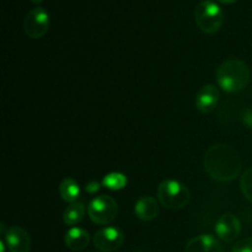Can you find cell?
<instances>
[{
    "instance_id": "obj_16",
    "label": "cell",
    "mask_w": 252,
    "mask_h": 252,
    "mask_svg": "<svg viewBox=\"0 0 252 252\" xmlns=\"http://www.w3.org/2000/svg\"><path fill=\"white\" fill-rule=\"evenodd\" d=\"M128 180L126 175L121 174V172H111L107 174L102 180V185L108 189L112 191H118V189H125L127 185Z\"/></svg>"
},
{
    "instance_id": "obj_17",
    "label": "cell",
    "mask_w": 252,
    "mask_h": 252,
    "mask_svg": "<svg viewBox=\"0 0 252 252\" xmlns=\"http://www.w3.org/2000/svg\"><path fill=\"white\" fill-rule=\"evenodd\" d=\"M240 186L245 198L252 203V167L244 172L243 177H241Z\"/></svg>"
},
{
    "instance_id": "obj_6",
    "label": "cell",
    "mask_w": 252,
    "mask_h": 252,
    "mask_svg": "<svg viewBox=\"0 0 252 252\" xmlns=\"http://www.w3.org/2000/svg\"><path fill=\"white\" fill-rule=\"evenodd\" d=\"M49 27V15L43 7L37 6L27 12L24 20L25 33L32 39H38L47 33Z\"/></svg>"
},
{
    "instance_id": "obj_10",
    "label": "cell",
    "mask_w": 252,
    "mask_h": 252,
    "mask_svg": "<svg viewBox=\"0 0 252 252\" xmlns=\"http://www.w3.org/2000/svg\"><path fill=\"white\" fill-rule=\"evenodd\" d=\"M219 102V90L212 84L204 85L199 89L196 95V107L202 113H211L216 110Z\"/></svg>"
},
{
    "instance_id": "obj_9",
    "label": "cell",
    "mask_w": 252,
    "mask_h": 252,
    "mask_svg": "<svg viewBox=\"0 0 252 252\" xmlns=\"http://www.w3.org/2000/svg\"><path fill=\"white\" fill-rule=\"evenodd\" d=\"M5 244L10 252H30L31 239L27 231L20 226H11L5 233Z\"/></svg>"
},
{
    "instance_id": "obj_22",
    "label": "cell",
    "mask_w": 252,
    "mask_h": 252,
    "mask_svg": "<svg viewBox=\"0 0 252 252\" xmlns=\"http://www.w3.org/2000/svg\"><path fill=\"white\" fill-rule=\"evenodd\" d=\"M5 241L4 240H1L0 241V248H1V252H5Z\"/></svg>"
},
{
    "instance_id": "obj_5",
    "label": "cell",
    "mask_w": 252,
    "mask_h": 252,
    "mask_svg": "<svg viewBox=\"0 0 252 252\" xmlns=\"http://www.w3.org/2000/svg\"><path fill=\"white\" fill-rule=\"evenodd\" d=\"M89 218L98 225H107L116 219L118 206L115 199L107 194H101L90 202L88 208Z\"/></svg>"
},
{
    "instance_id": "obj_14",
    "label": "cell",
    "mask_w": 252,
    "mask_h": 252,
    "mask_svg": "<svg viewBox=\"0 0 252 252\" xmlns=\"http://www.w3.org/2000/svg\"><path fill=\"white\" fill-rule=\"evenodd\" d=\"M84 217H85V204L83 202L76 201L74 203H70V206L66 207L63 214V221L68 226L76 225V224L83 220Z\"/></svg>"
},
{
    "instance_id": "obj_20",
    "label": "cell",
    "mask_w": 252,
    "mask_h": 252,
    "mask_svg": "<svg viewBox=\"0 0 252 252\" xmlns=\"http://www.w3.org/2000/svg\"><path fill=\"white\" fill-rule=\"evenodd\" d=\"M98 189H100V184L96 181L89 182L85 187V191L89 192V193H95V192H97Z\"/></svg>"
},
{
    "instance_id": "obj_21",
    "label": "cell",
    "mask_w": 252,
    "mask_h": 252,
    "mask_svg": "<svg viewBox=\"0 0 252 252\" xmlns=\"http://www.w3.org/2000/svg\"><path fill=\"white\" fill-rule=\"evenodd\" d=\"M218 1H220L221 4H233L236 0H218Z\"/></svg>"
},
{
    "instance_id": "obj_18",
    "label": "cell",
    "mask_w": 252,
    "mask_h": 252,
    "mask_svg": "<svg viewBox=\"0 0 252 252\" xmlns=\"http://www.w3.org/2000/svg\"><path fill=\"white\" fill-rule=\"evenodd\" d=\"M233 252H252V238H245L239 240L233 246Z\"/></svg>"
},
{
    "instance_id": "obj_1",
    "label": "cell",
    "mask_w": 252,
    "mask_h": 252,
    "mask_svg": "<svg viewBox=\"0 0 252 252\" xmlns=\"http://www.w3.org/2000/svg\"><path fill=\"white\" fill-rule=\"evenodd\" d=\"M241 158L233 147L216 144L204 155V169L213 180L229 182L239 176L241 171Z\"/></svg>"
},
{
    "instance_id": "obj_12",
    "label": "cell",
    "mask_w": 252,
    "mask_h": 252,
    "mask_svg": "<svg viewBox=\"0 0 252 252\" xmlns=\"http://www.w3.org/2000/svg\"><path fill=\"white\" fill-rule=\"evenodd\" d=\"M134 213L138 219L143 221H150L155 219L159 214L158 201L152 196H144L139 198L135 203Z\"/></svg>"
},
{
    "instance_id": "obj_19",
    "label": "cell",
    "mask_w": 252,
    "mask_h": 252,
    "mask_svg": "<svg viewBox=\"0 0 252 252\" xmlns=\"http://www.w3.org/2000/svg\"><path fill=\"white\" fill-rule=\"evenodd\" d=\"M241 121H243L244 126L252 129V108H246L244 110L243 115H241Z\"/></svg>"
},
{
    "instance_id": "obj_11",
    "label": "cell",
    "mask_w": 252,
    "mask_h": 252,
    "mask_svg": "<svg viewBox=\"0 0 252 252\" xmlns=\"http://www.w3.org/2000/svg\"><path fill=\"white\" fill-rule=\"evenodd\" d=\"M185 252H223V246L213 235L203 234L189 240Z\"/></svg>"
},
{
    "instance_id": "obj_3",
    "label": "cell",
    "mask_w": 252,
    "mask_h": 252,
    "mask_svg": "<svg viewBox=\"0 0 252 252\" xmlns=\"http://www.w3.org/2000/svg\"><path fill=\"white\" fill-rule=\"evenodd\" d=\"M158 199L165 208L177 211L189 204V189L176 180H165L158 187Z\"/></svg>"
},
{
    "instance_id": "obj_15",
    "label": "cell",
    "mask_w": 252,
    "mask_h": 252,
    "mask_svg": "<svg viewBox=\"0 0 252 252\" xmlns=\"http://www.w3.org/2000/svg\"><path fill=\"white\" fill-rule=\"evenodd\" d=\"M59 193L64 201L68 203H74L78 201L80 196V187L75 180L68 177V179H64L59 185Z\"/></svg>"
},
{
    "instance_id": "obj_13",
    "label": "cell",
    "mask_w": 252,
    "mask_h": 252,
    "mask_svg": "<svg viewBox=\"0 0 252 252\" xmlns=\"http://www.w3.org/2000/svg\"><path fill=\"white\" fill-rule=\"evenodd\" d=\"M66 248L73 251H81L90 244V235L86 230L80 228H71L64 236Z\"/></svg>"
},
{
    "instance_id": "obj_4",
    "label": "cell",
    "mask_w": 252,
    "mask_h": 252,
    "mask_svg": "<svg viewBox=\"0 0 252 252\" xmlns=\"http://www.w3.org/2000/svg\"><path fill=\"white\" fill-rule=\"evenodd\" d=\"M197 26L204 33H216L220 30L224 22V12L218 4L212 0L199 2L194 10Z\"/></svg>"
},
{
    "instance_id": "obj_7",
    "label": "cell",
    "mask_w": 252,
    "mask_h": 252,
    "mask_svg": "<svg viewBox=\"0 0 252 252\" xmlns=\"http://www.w3.org/2000/svg\"><path fill=\"white\" fill-rule=\"evenodd\" d=\"M125 243V234L121 229L115 226H107L94 236V244L95 248L102 252H113L121 248Z\"/></svg>"
},
{
    "instance_id": "obj_2",
    "label": "cell",
    "mask_w": 252,
    "mask_h": 252,
    "mask_svg": "<svg viewBox=\"0 0 252 252\" xmlns=\"http://www.w3.org/2000/svg\"><path fill=\"white\" fill-rule=\"evenodd\" d=\"M217 81L226 93L244 90L250 81V69L240 59H228L217 70Z\"/></svg>"
},
{
    "instance_id": "obj_8",
    "label": "cell",
    "mask_w": 252,
    "mask_h": 252,
    "mask_svg": "<svg viewBox=\"0 0 252 252\" xmlns=\"http://www.w3.org/2000/svg\"><path fill=\"white\" fill-rule=\"evenodd\" d=\"M216 233L220 240L225 243H233L241 233V223L236 216L225 213L218 219L216 224Z\"/></svg>"
},
{
    "instance_id": "obj_23",
    "label": "cell",
    "mask_w": 252,
    "mask_h": 252,
    "mask_svg": "<svg viewBox=\"0 0 252 252\" xmlns=\"http://www.w3.org/2000/svg\"><path fill=\"white\" fill-rule=\"evenodd\" d=\"M32 2H33V4H41L42 1H43V0H31Z\"/></svg>"
}]
</instances>
